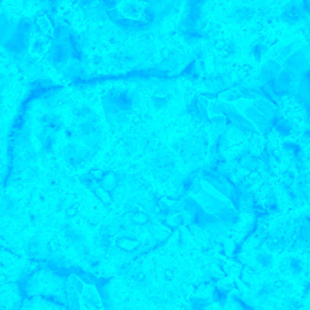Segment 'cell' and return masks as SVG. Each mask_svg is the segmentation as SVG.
<instances>
[{
  "label": "cell",
  "mask_w": 310,
  "mask_h": 310,
  "mask_svg": "<svg viewBox=\"0 0 310 310\" xmlns=\"http://www.w3.org/2000/svg\"><path fill=\"white\" fill-rule=\"evenodd\" d=\"M232 295L255 310H310V207L261 214L238 249Z\"/></svg>",
  "instance_id": "cell-1"
},
{
  "label": "cell",
  "mask_w": 310,
  "mask_h": 310,
  "mask_svg": "<svg viewBox=\"0 0 310 310\" xmlns=\"http://www.w3.org/2000/svg\"><path fill=\"white\" fill-rule=\"evenodd\" d=\"M274 102L261 88L243 83L221 91L207 102V116L227 120L242 130L265 135L279 113Z\"/></svg>",
  "instance_id": "cell-3"
},
{
  "label": "cell",
  "mask_w": 310,
  "mask_h": 310,
  "mask_svg": "<svg viewBox=\"0 0 310 310\" xmlns=\"http://www.w3.org/2000/svg\"><path fill=\"white\" fill-rule=\"evenodd\" d=\"M310 74V43L302 34L282 37L261 57L257 68L244 83L261 88L275 99L280 94L297 96Z\"/></svg>",
  "instance_id": "cell-2"
},
{
  "label": "cell",
  "mask_w": 310,
  "mask_h": 310,
  "mask_svg": "<svg viewBox=\"0 0 310 310\" xmlns=\"http://www.w3.org/2000/svg\"><path fill=\"white\" fill-rule=\"evenodd\" d=\"M66 213H67V215L68 216V217H74V216H76V214L77 213V209L76 208V207H69V208H67V211H66Z\"/></svg>",
  "instance_id": "cell-4"
}]
</instances>
